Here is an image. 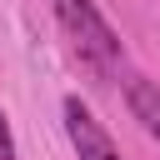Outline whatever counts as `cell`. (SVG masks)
I'll return each instance as SVG.
<instances>
[{"label": "cell", "mask_w": 160, "mask_h": 160, "mask_svg": "<svg viewBox=\"0 0 160 160\" xmlns=\"http://www.w3.org/2000/svg\"><path fill=\"white\" fill-rule=\"evenodd\" d=\"M55 15H60V25L70 30V40H75L95 65H115V60H120V40H115V30L105 25V15L95 10V0H55Z\"/></svg>", "instance_id": "cell-1"}, {"label": "cell", "mask_w": 160, "mask_h": 160, "mask_svg": "<svg viewBox=\"0 0 160 160\" xmlns=\"http://www.w3.org/2000/svg\"><path fill=\"white\" fill-rule=\"evenodd\" d=\"M65 135H70V145H75L80 160H120V150H115V140L105 135V125H100L75 95L65 100Z\"/></svg>", "instance_id": "cell-2"}, {"label": "cell", "mask_w": 160, "mask_h": 160, "mask_svg": "<svg viewBox=\"0 0 160 160\" xmlns=\"http://www.w3.org/2000/svg\"><path fill=\"white\" fill-rule=\"evenodd\" d=\"M125 95H130V110H135V120L145 125V135H150V140L160 145V85H155V80H140V75H135Z\"/></svg>", "instance_id": "cell-3"}, {"label": "cell", "mask_w": 160, "mask_h": 160, "mask_svg": "<svg viewBox=\"0 0 160 160\" xmlns=\"http://www.w3.org/2000/svg\"><path fill=\"white\" fill-rule=\"evenodd\" d=\"M0 160H15V140H10V125H5V110H0Z\"/></svg>", "instance_id": "cell-4"}]
</instances>
